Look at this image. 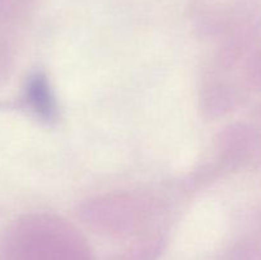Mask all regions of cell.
Segmentation results:
<instances>
[{
	"instance_id": "1",
	"label": "cell",
	"mask_w": 261,
	"mask_h": 260,
	"mask_svg": "<svg viewBox=\"0 0 261 260\" xmlns=\"http://www.w3.org/2000/svg\"><path fill=\"white\" fill-rule=\"evenodd\" d=\"M28 96L32 103L33 109L40 115L50 117L54 112V102L50 96L48 86L46 79L41 75H36L31 81L30 88H28Z\"/></svg>"
}]
</instances>
